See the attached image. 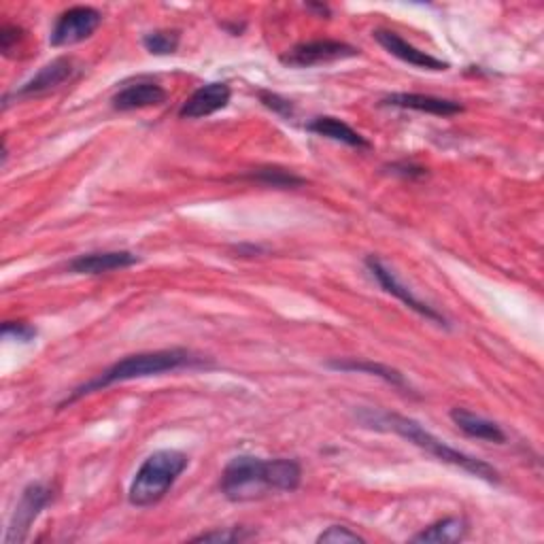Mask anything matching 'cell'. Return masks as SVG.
<instances>
[{"label": "cell", "mask_w": 544, "mask_h": 544, "mask_svg": "<svg viewBox=\"0 0 544 544\" xmlns=\"http://www.w3.org/2000/svg\"><path fill=\"white\" fill-rule=\"evenodd\" d=\"M332 370L338 372H364V374H372V377H379L385 383L400 387V389H408V383L404 379V374L398 372L396 368L385 366V364H377V362H368V360H330L326 364Z\"/></svg>", "instance_id": "17"}, {"label": "cell", "mask_w": 544, "mask_h": 544, "mask_svg": "<svg viewBox=\"0 0 544 544\" xmlns=\"http://www.w3.org/2000/svg\"><path fill=\"white\" fill-rule=\"evenodd\" d=\"M317 542H332V544H338V542H366V538L360 536L357 532H351L349 527H345V525H332V527H328L326 532H321L317 536Z\"/></svg>", "instance_id": "22"}, {"label": "cell", "mask_w": 544, "mask_h": 544, "mask_svg": "<svg viewBox=\"0 0 544 544\" xmlns=\"http://www.w3.org/2000/svg\"><path fill=\"white\" fill-rule=\"evenodd\" d=\"M360 419L366 425H370V428L396 432L398 436L406 438L408 442H413V445H417L419 449L428 451L432 457L440 459V462L464 470V472L476 476V479H483L487 483H500V474L491 464L483 462V459H479V457H472V455H466L462 451L449 447L447 442H442L440 438L430 434L415 419H408V417H402L396 413H374V411L360 413Z\"/></svg>", "instance_id": "3"}, {"label": "cell", "mask_w": 544, "mask_h": 544, "mask_svg": "<svg viewBox=\"0 0 544 544\" xmlns=\"http://www.w3.org/2000/svg\"><path fill=\"white\" fill-rule=\"evenodd\" d=\"M51 502V489L41 483H32L22 491V498L17 502L13 517L9 521V530L5 544H22L30 532V525L37 521L41 510Z\"/></svg>", "instance_id": "7"}, {"label": "cell", "mask_w": 544, "mask_h": 544, "mask_svg": "<svg viewBox=\"0 0 544 544\" xmlns=\"http://www.w3.org/2000/svg\"><path fill=\"white\" fill-rule=\"evenodd\" d=\"M468 534V521L464 517H447L442 521H436L425 527L419 534H415L413 542H436V544H447V542H459L464 540Z\"/></svg>", "instance_id": "18"}, {"label": "cell", "mask_w": 544, "mask_h": 544, "mask_svg": "<svg viewBox=\"0 0 544 544\" xmlns=\"http://www.w3.org/2000/svg\"><path fill=\"white\" fill-rule=\"evenodd\" d=\"M168 94L162 85L153 81H136L132 85L119 90L113 98L111 105L115 111H136V109H147V107H158L166 102Z\"/></svg>", "instance_id": "13"}, {"label": "cell", "mask_w": 544, "mask_h": 544, "mask_svg": "<svg viewBox=\"0 0 544 544\" xmlns=\"http://www.w3.org/2000/svg\"><path fill=\"white\" fill-rule=\"evenodd\" d=\"M451 419L457 425L459 430H462L466 436L476 438V440H487V442H506V434L500 428L498 423H493L481 415L470 413L468 408H453L451 411Z\"/></svg>", "instance_id": "15"}, {"label": "cell", "mask_w": 544, "mask_h": 544, "mask_svg": "<svg viewBox=\"0 0 544 544\" xmlns=\"http://www.w3.org/2000/svg\"><path fill=\"white\" fill-rule=\"evenodd\" d=\"M374 39H377V43L385 51H389L391 56L406 62V64H411V66L425 68V71H447V68H449V62H442L440 58L425 54V51H421L415 45L404 41L400 34L391 32V30H374Z\"/></svg>", "instance_id": "11"}, {"label": "cell", "mask_w": 544, "mask_h": 544, "mask_svg": "<svg viewBox=\"0 0 544 544\" xmlns=\"http://www.w3.org/2000/svg\"><path fill=\"white\" fill-rule=\"evenodd\" d=\"M3 336L20 340V343H30V340L37 336V328L30 326V323H26V321H5Z\"/></svg>", "instance_id": "23"}, {"label": "cell", "mask_w": 544, "mask_h": 544, "mask_svg": "<svg viewBox=\"0 0 544 544\" xmlns=\"http://www.w3.org/2000/svg\"><path fill=\"white\" fill-rule=\"evenodd\" d=\"M77 73V66L71 58H56L54 62L45 64L41 71L30 77L20 90H15L11 94L5 96V107L11 102V98L15 100H24V98H34V96H43L51 90L60 88V85L68 79H73V75Z\"/></svg>", "instance_id": "9"}, {"label": "cell", "mask_w": 544, "mask_h": 544, "mask_svg": "<svg viewBox=\"0 0 544 544\" xmlns=\"http://www.w3.org/2000/svg\"><path fill=\"white\" fill-rule=\"evenodd\" d=\"M253 534L245 527H230V530H213L207 534H200L192 538V542H243L249 540Z\"/></svg>", "instance_id": "21"}, {"label": "cell", "mask_w": 544, "mask_h": 544, "mask_svg": "<svg viewBox=\"0 0 544 544\" xmlns=\"http://www.w3.org/2000/svg\"><path fill=\"white\" fill-rule=\"evenodd\" d=\"M260 100H262L264 107H268L270 111H275L281 117H292L294 115V105H292V102L281 98V96H277V94L260 92Z\"/></svg>", "instance_id": "24"}, {"label": "cell", "mask_w": 544, "mask_h": 544, "mask_svg": "<svg viewBox=\"0 0 544 544\" xmlns=\"http://www.w3.org/2000/svg\"><path fill=\"white\" fill-rule=\"evenodd\" d=\"M366 266H368V270H370V275L379 281V285L385 289L387 294L396 296L400 302H404V304L408 306V309L415 311L417 315H421V317H425V319H430V321L438 323V326H447V319L442 317V315L434 309V306H430L428 302H423L421 298H417V296L411 292V289H408L406 285H402V283L398 281V277L394 275V272H391L379 258H372V255H370V258L366 260Z\"/></svg>", "instance_id": "8"}, {"label": "cell", "mask_w": 544, "mask_h": 544, "mask_svg": "<svg viewBox=\"0 0 544 544\" xmlns=\"http://www.w3.org/2000/svg\"><path fill=\"white\" fill-rule=\"evenodd\" d=\"M230 98H232V90H230V85L224 81H213L207 85H200V88L181 105L179 117H183V119L209 117L221 109H226Z\"/></svg>", "instance_id": "10"}, {"label": "cell", "mask_w": 544, "mask_h": 544, "mask_svg": "<svg viewBox=\"0 0 544 544\" xmlns=\"http://www.w3.org/2000/svg\"><path fill=\"white\" fill-rule=\"evenodd\" d=\"M207 366V360L204 357L187 351V349H162V351H147V353H136L128 355L124 360L115 362L109 366L105 372H100L96 379L79 385L71 396H68L60 408L66 404H73L79 398L92 394V391L107 389L115 383H126L134 379H145V377H156V374L164 372H177L185 368H202Z\"/></svg>", "instance_id": "2"}, {"label": "cell", "mask_w": 544, "mask_h": 544, "mask_svg": "<svg viewBox=\"0 0 544 544\" xmlns=\"http://www.w3.org/2000/svg\"><path fill=\"white\" fill-rule=\"evenodd\" d=\"M20 39H22V30L17 26H5L3 30H0V49H3V54L11 56L13 47H17Z\"/></svg>", "instance_id": "25"}, {"label": "cell", "mask_w": 544, "mask_h": 544, "mask_svg": "<svg viewBox=\"0 0 544 544\" xmlns=\"http://www.w3.org/2000/svg\"><path fill=\"white\" fill-rule=\"evenodd\" d=\"M383 105L387 107H400V109H411L419 113H430V115H440V117H451L464 111V105H459L455 100L447 98H438V96H425V94H389L385 96Z\"/></svg>", "instance_id": "14"}, {"label": "cell", "mask_w": 544, "mask_h": 544, "mask_svg": "<svg viewBox=\"0 0 544 544\" xmlns=\"http://www.w3.org/2000/svg\"><path fill=\"white\" fill-rule=\"evenodd\" d=\"M302 481V468L296 459H262L238 455L221 474V493L232 502L262 500L275 491H296Z\"/></svg>", "instance_id": "1"}, {"label": "cell", "mask_w": 544, "mask_h": 544, "mask_svg": "<svg viewBox=\"0 0 544 544\" xmlns=\"http://www.w3.org/2000/svg\"><path fill=\"white\" fill-rule=\"evenodd\" d=\"M181 37L175 30H156L143 37V45L153 56H170L179 49Z\"/></svg>", "instance_id": "20"}, {"label": "cell", "mask_w": 544, "mask_h": 544, "mask_svg": "<svg viewBox=\"0 0 544 544\" xmlns=\"http://www.w3.org/2000/svg\"><path fill=\"white\" fill-rule=\"evenodd\" d=\"M360 56V49L343 43V41H309V43H298L296 47L287 49L281 56V62L289 68H311L321 64H332L340 60H349Z\"/></svg>", "instance_id": "5"}, {"label": "cell", "mask_w": 544, "mask_h": 544, "mask_svg": "<svg viewBox=\"0 0 544 544\" xmlns=\"http://www.w3.org/2000/svg\"><path fill=\"white\" fill-rule=\"evenodd\" d=\"M139 262V255L130 251H96L68 262V272H73V275H107V272L124 270Z\"/></svg>", "instance_id": "12"}, {"label": "cell", "mask_w": 544, "mask_h": 544, "mask_svg": "<svg viewBox=\"0 0 544 544\" xmlns=\"http://www.w3.org/2000/svg\"><path fill=\"white\" fill-rule=\"evenodd\" d=\"M306 130L319 136H326V139H332L336 143L355 147V149H370V141L364 139L360 132L353 130L349 124H345L343 119L338 117H330V115L315 117L313 122L306 126Z\"/></svg>", "instance_id": "16"}, {"label": "cell", "mask_w": 544, "mask_h": 544, "mask_svg": "<svg viewBox=\"0 0 544 544\" xmlns=\"http://www.w3.org/2000/svg\"><path fill=\"white\" fill-rule=\"evenodd\" d=\"M245 179L264 183L268 187H281V190H287V187H300L306 183L302 177L287 173V170H283V168H270V166L253 170V173L245 175Z\"/></svg>", "instance_id": "19"}, {"label": "cell", "mask_w": 544, "mask_h": 544, "mask_svg": "<svg viewBox=\"0 0 544 544\" xmlns=\"http://www.w3.org/2000/svg\"><path fill=\"white\" fill-rule=\"evenodd\" d=\"M102 24V13L94 7H71L66 9L49 34L51 47H68L77 45L85 39H90L92 34Z\"/></svg>", "instance_id": "6"}, {"label": "cell", "mask_w": 544, "mask_h": 544, "mask_svg": "<svg viewBox=\"0 0 544 544\" xmlns=\"http://www.w3.org/2000/svg\"><path fill=\"white\" fill-rule=\"evenodd\" d=\"M187 468V455L177 449H162L151 453L143 466L136 470L130 483L128 500L132 506L147 508L158 504L173 489L183 470Z\"/></svg>", "instance_id": "4"}]
</instances>
